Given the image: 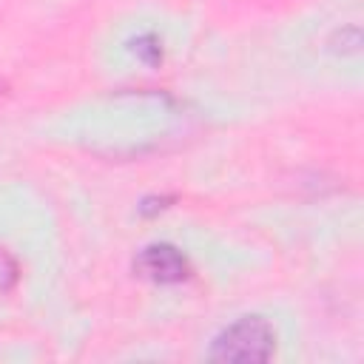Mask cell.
<instances>
[{
    "instance_id": "6da1fadb",
    "label": "cell",
    "mask_w": 364,
    "mask_h": 364,
    "mask_svg": "<svg viewBox=\"0 0 364 364\" xmlns=\"http://www.w3.org/2000/svg\"><path fill=\"white\" fill-rule=\"evenodd\" d=\"M276 350V333L262 316H245L233 321L228 330H222L210 347V355L219 361H267Z\"/></svg>"
},
{
    "instance_id": "7a4b0ae2",
    "label": "cell",
    "mask_w": 364,
    "mask_h": 364,
    "mask_svg": "<svg viewBox=\"0 0 364 364\" xmlns=\"http://www.w3.org/2000/svg\"><path fill=\"white\" fill-rule=\"evenodd\" d=\"M134 267L142 279H151L159 284H176L182 279H188V273H191L185 253H179L173 245H148L136 256Z\"/></svg>"
},
{
    "instance_id": "3957f363",
    "label": "cell",
    "mask_w": 364,
    "mask_h": 364,
    "mask_svg": "<svg viewBox=\"0 0 364 364\" xmlns=\"http://www.w3.org/2000/svg\"><path fill=\"white\" fill-rule=\"evenodd\" d=\"M17 282H20V264H17V259L6 247H0V296L9 293V290H14Z\"/></svg>"
},
{
    "instance_id": "277c9868",
    "label": "cell",
    "mask_w": 364,
    "mask_h": 364,
    "mask_svg": "<svg viewBox=\"0 0 364 364\" xmlns=\"http://www.w3.org/2000/svg\"><path fill=\"white\" fill-rule=\"evenodd\" d=\"M134 51H136L139 60H145V63H151V65H156V63L162 60V43H159L154 34H142V37L134 43Z\"/></svg>"
}]
</instances>
